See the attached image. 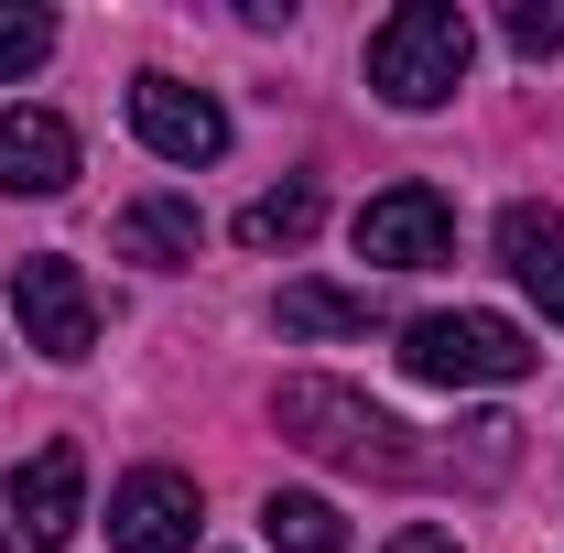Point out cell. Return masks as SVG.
<instances>
[{"instance_id":"6da1fadb","label":"cell","mask_w":564,"mask_h":553,"mask_svg":"<svg viewBox=\"0 0 564 553\" xmlns=\"http://www.w3.org/2000/svg\"><path fill=\"white\" fill-rule=\"evenodd\" d=\"M467 55H478V22L456 0H402L380 33H369V87L391 109H445L467 87Z\"/></svg>"},{"instance_id":"7a4b0ae2","label":"cell","mask_w":564,"mask_h":553,"mask_svg":"<svg viewBox=\"0 0 564 553\" xmlns=\"http://www.w3.org/2000/svg\"><path fill=\"white\" fill-rule=\"evenodd\" d=\"M282 434L304 445V456H337V467H380V478H402L413 467V445H402V423L380 413V402H358L348 380H282L272 391Z\"/></svg>"},{"instance_id":"3957f363","label":"cell","mask_w":564,"mask_h":553,"mask_svg":"<svg viewBox=\"0 0 564 553\" xmlns=\"http://www.w3.org/2000/svg\"><path fill=\"white\" fill-rule=\"evenodd\" d=\"M402 369L423 391H489V380H521L532 369V337L510 315H423L402 337Z\"/></svg>"},{"instance_id":"277c9868","label":"cell","mask_w":564,"mask_h":553,"mask_svg":"<svg viewBox=\"0 0 564 553\" xmlns=\"http://www.w3.org/2000/svg\"><path fill=\"white\" fill-rule=\"evenodd\" d=\"M87 521V456L44 445L33 467L0 478V553H66V532Z\"/></svg>"},{"instance_id":"5b68a950","label":"cell","mask_w":564,"mask_h":553,"mask_svg":"<svg viewBox=\"0 0 564 553\" xmlns=\"http://www.w3.org/2000/svg\"><path fill=\"white\" fill-rule=\"evenodd\" d=\"M11 315H22V347H44V358H87L98 347V304H87V272L66 250L11 261Z\"/></svg>"},{"instance_id":"8992f818","label":"cell","mask_w":564,"mask_h":553,"mask_svg":"<svg viewBox=\"0 0 564 553\" xmlns=\"http://www.w3.org/2000/svg\"><path fill=\"white\" fill-rule=\"evenodd\" d=\"M445 250H456V207L434 185H391L358 207V261H380V272H434Z\"/></svg>"},{"instance_id":"52a82bcc","label":"cell","mask_w":564,"mask_h":553,"mask_svg":"<svg viewBox=\"0 0 564 553\" xmlns=\"http://www.w3.org/2000/svg\"><path fill=\"white\" fill-rule=\"evenodd\" d=\"M196 478H174V467H141V478L109 488V543L120 553H196Z\"/></svg>"},{"instance_id":"ba28073f","label":"cell","mask_w":564,"mask_h":553,"mask_svg":"<svg viewBox=\"0 0 564 553\" xmlns=\"http://www.w3.org/2000/svg\"><path fill=\"white\" fill-rule=\"evenodd\" d=\"M131 131L163 152V163H217L228 152V109H217L207 87H185V76H141L131 87Z\"/></svg>"},{"instance_id":"9c48e42d","label":"cell","mask_w":564,"mask_h":553,"mask_svg":"<svg viewBox=\"0 0 564 553\" xmlns=\"http://www.w3.org/2000/svg\"><path fill=\"white\" fill-rule=\"evenodd\" d=\"M76 185V131L55 109H0V196H66Z\"/></svg>"},{"instance_id":"30bf717a","label":"cell","mask_w":564,"mask_h":553,"mask_svg":"<svg viewBox=\"0 0 564 553\" xmlns=\"http://www.w3.org/2000/svg\"><path fill=\"white\" fill-rule=\"evenodd\" d=\"M499 261H510V282L564 326V217L554 207H510L499 217Z\"/></svg>"},{"instance_id":"8fae6325","label":"cell","mask_w":564,"mask_h":553,"mask_svg":"<svg viewBox=\"0 0 564 553\" xmlns=\"http://www.w3.org/2000/svg\"><path fill=\"white\" fill-rule=\"evenodd\" d=\"M196 239H207V228H196L185 196H141V207L120 217V261H141V272H185Z\"/></svg>"},{"instance_id":"7c38bea8","label":"cell","mask_w":564,"mask_h":553,"mask_svg":"<svg viewBox=\"0 0 564 553\" xmlns=\"http://www.w3.org/2000/svg\"><path fill=\"white\" fill-rule=\"evenodd\" d=\"M261 532H272V553H348V521L315 488H272L261 499Z\"/></svg>"},{"instance_id":"4fadbf2b","label":"cell","mask_w":564,"mask_h":553,"mask_svg":"<svg viewBox=\"0 0 564 553\" xmlns=\"http://www.w3.org/2000/svg\"><path fill=\"white\" fill-rule=\"evenodd\" d=\"M315 217H326L315 174H293V185H272V196L239 207V239H250V250H293V239H315Z\"/></svg>"},{"instance_id":"5bb4252c","label":"cell","mask_w":564,"mask_h":553,"mask_svg":"<svg viewBox=\"0 0 564 553\" xmlns=\"http://www.w3.org/2000/svg\"><path fill=\"white\" fill-rule=\"evenodd\" d=\"M369 326V293H337V282H282V337H358Z\"/></svg>"},{"instance_id":"9a60e30c","label":"cell","mask_w":564,"mask_h":553,"mask_svg":"<svg viewBox=\"0 0 564 553\" xmlns=\"http://www.w3.org/2000/svg\"><path fill=\"white\" fill-rule=\"evenodd\" d=\"M55 55V11H33V0H0V87L11 76H33Z\"/></svg>"},{"instance_id":"2e32d148","label":"cell","mask_w":564,"mask_h":553,"mask_svg":"<svg viewBox=\"0 0 564 553\" xmlns=\"http://www.w3.org/2000/svg\"><path fill=\"white\" fill-rule=\"evenodd\" d=\"M499 33H510V55H532V66L564 55V11H543V0H510V11H499Z\"/></svg>"},{"instance_id":"e0dca14e","label":"cell","mask_w":564,"mask_h":553,"mask_svg":"<svg viewBox=\"0 0 564 553\" xmlns=\"http://www.w3.org/2000/svg\"><path fill=\"white\" fill-rule=\"evenodd\" d=\"M391 553H456V532H434V521H413V532H402Z\"/></svg>"}]
</instances>
